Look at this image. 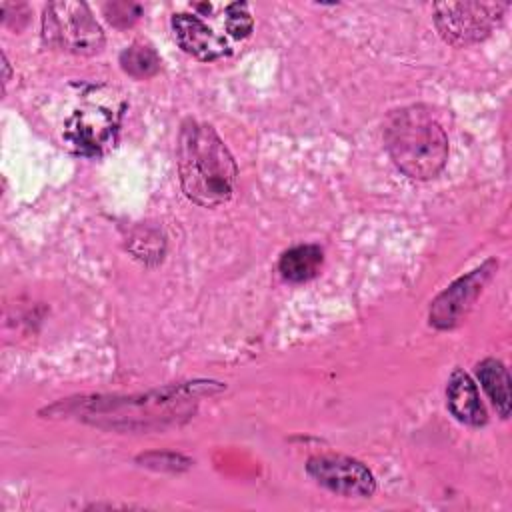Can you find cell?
<instances>
[{
	"instance_id": "1",
	"label": "cell",
	"mask_w": 512,
	"mask_h": 512,
	"mask_svg": "<svg viewBox=\"0 0 512 512\" xmlns=\"http://www.w3.org/2000/svg\"><path fill=\"white\" fill-rule=\"evenodd\" d=\"M178 176L182 192L198 206L214 208L234 194L238 168L218 132L198 120H184L178 134Z\"/></svg>"
},
{
	"instance_id": "2",
	"label": "cell",
	"mask_w": 512,
	"mask_h": 512,
	"mask_svg": "<svg viewBox=\"0 0 512 512\" xmlns=\"http://www.w3.org/2000/svg\"><path fill=\"white\" fill-rule=\"evenodd\" d=\"M384 144L396 168L414 180L438 176L448 160V136L422 104L404 106L386 116Z\"/></svg>"
},
{
	"instance_id": "3",
	"label": "cell",
	"mask_w": 512,
	"mask_h": 512,
	"mask_svg": "<svg viewBox=\"0 0 512 512\" xmlns=\"http://www.w3.org/2000/svg\"><path fill=\"white\" fill-rule=\"evenodd\" d=\"M46 46L78 56H92L104 48V32L84 2H50L42 14Z\"/></svg>"
},
{
	"instance_id": "4",
	"label": "cell",
	"mask_w": 512,
	"mask_h": 512,
	"mask_svg": "<svg viewBox=\"0 0 512 512\" xmlns=\"http://www.w3.org/2000/svg\"><path fill=\"white\" fill-rule=\"evenodd\" d=\"M504 10L506 4L500 2H438L434 4V24L448 44L464 48L488 38Z\"/></svg>"
},
{
	"instance_id": "5",
	"label": "cell",
	"mask_w": 512,
	"mask_h": 512,
	"mask_svg": "<svg viewBox=\"0 0 512 512\" xmlns=\"http://www.w3.org/2000/svg\"><path fill=\"white\" fill-rule=\"evenodd\" d=\"M306 472L326 490L340 496H372L376 490V480L372 472L350 456L342 454H322L312 456L306 464Z\"/></svg>"
},
{
	"instance_id": "6",
	"label": "cell",
	"mask_w": 512,
	"mask_h": 512,
	"mask_svg": "<svg viewBox=\"0 0 512 512\" xmlns=\"http://www.w3.org/2000/svg\"><path fill=\"white\" fill-rule=\"evenodd\" d=\"M494 268L496 262L488 260L480 268L452 282L442 294H438L430 306V324L440 330H450L458 326L472 310Z\"/></svg>"
},
{
	"instance_id": "7",
	"label": "cell",
	"mask_w": 512,
	"mask_h": 512,
	"mask_svg": "<svg viewBox=\"0 0 512 512\" xmlns=\"http://www.w3.org/2000/svg\"><path fill=\"white\" fill-rule=\"evenodd\" d=\"M118 120H120L118 112L106 106L90 104L86 108L76 110L68 118L64 128V140L78 154H84V156L100 154L114 142Z\"/></svg>"
},
{
	"instance_id": "8",
	"label": "cell",
	"mask_w": 512,
	"mask_h": 512,
	"mask_svg": "<svg viewBox=\"0 0 512 512\" xmlns=\"http://www.w3.org/2000/svg\"><path fill=\"white\" fill-rule=\"evenodd\" d=\"M172 30H174V38H176L178 46L186 54H190L202 62H210V60L230 54V46H228L226 38L220 36L218 32H214L200 16L186 14V12L174 14Z\"/></svg>"
},
{
	"instance_id": "9",
	"label": "cell",
	"mask_w": 512,
	"mask_h": 512,
	"mask_svg": "<svg viewBox=\"0 0 512 512\" xmlns=\"http://www.w3.org/2000/svg\"><path fill=\"white\" fill-rule=\"evenodd\" d=\"M446 404L452 416L468 426H484L488 420L478 388L464 370H454L446 386Z\"/></svg>"
},
{
	"instance_id": "10",
	"label": "cell",
	"mask_w": 512,
	"mask_h": 512,
	"mask_svg": "<svg viewBox=\"0 0 512 512\" xmlns=\"http://www.w3.org/2000/svg\"><path fill=\"white\" fill-rule=\"evenodd\" d=\"M324 262V254L316 244H298L288 248L278 260V272L288 282H306L314 278Z\"/></svg>"
},
{
	"instance_id": "11",
	"label": "cell",
	"mask_w": 512,
	"mask_h": 512,
	"mask_svg": "<svg viewBox=\"0 0 512 512\" xmlns=\"http://www.w3.org/2000/svg\"><path fill=\"white\" fill-rule=\"evenodd\" d=\"M478 380L486 394L490 396L492 404L496 406L498 414L502 418H508L510 414V376L506 366L496 358H486L476 366Z\"/></svg>"
},
{
	"instance_id": "12",
	"label": "cell",
	"mask_w": 512,
	"mask_h": 512,
	"mask_svg": "<svg viewBox=\"0 0 512 512\" xmlns=\"http://www.w3.org/2000/svg\"><path fill=\"white\" fill-rule=\"evenodd\" d=\"M120 66L132 78H150L160 70V56L150 44L134 42L122 50Z\"/></svg>"
},
{
	"instance_id": "13",
	"label": "cell",
	"mask_w": 512,
	"mask_h": 512,
	"mask_svg": "<svg viewBox=\"0 0 512 512\" xmlns=\"http://www.w3.org/2000/svg\"><path fill=\"white\" fill-rule=\"evenodd\" d=\"M224 28L236 40H244V38L250 36L252 28H254V22H252V16H250L248 6L244 2H234L226 8Z\"/></svg>"
},
{
	"instance_id": "14",
	"label": "cell",
	"mask_w": 512,
	"mask_h": 512,
	"mask_svg": "<svg viewBox=\"0 0 512 512\" xmlns=\"http://www.w3.org/2000/svg\"><path fill=\"white\" fill-rule=\"evenodd\" d=\"M140 6L134 2H112L104 6V14L114 26H132L140 18Z\"/></svg>"
}]
</instances>
